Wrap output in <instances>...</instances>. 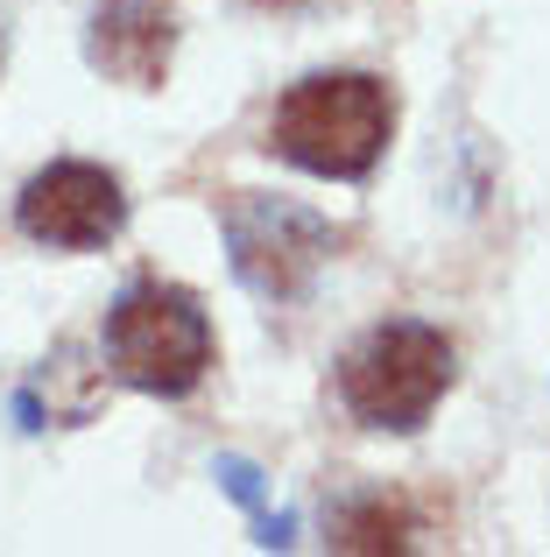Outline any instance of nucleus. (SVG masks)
<instances>
[{
	"instance_id": "9",
	"label": "nucleus",
	"mask_w": 550,
	"mask_h": 557,
	"mask_svg": "<svg viewBox=\"0 0 550 557\" xmlns=\"http://www.w3.org/2000/svg\"><path fill=\"white\" fill-rule=\"evenodd\" d=\"M254 8H303V0H254Z\"/></svg>"
},
{
	"instance_id": "4",
	"label": "nucleus",
	"mask_w": 550,
	"mask_h": 557,
	"mask_svg": "<svg viewBox=\"0 0 550 557\" xmlns=\"http://www.w3.org/2000/svg\"><path fill=\"white\" fill-rule=\"evenodd\" d=\"M226 226V255H234V275L268 304H289L311 289V275L325 269L332 255V226L311 212V205L289 198H262V190H234L220 212Z\"/></svg>"
},
{
	"instance_id": "3",
	"label": "nucleus",
	"mask_w": 550,
	"mask_h": 557,
	"mask_svg": "<svg viewBox=\"0 0 550 557\" xmlns=\"http://www.w3.org/2000/svg\"><path fill=\"white\" fill-rule=\"evenodd\" d=\"M445 388H452V339L416 318L374 325L339 368V403L367 431H424Z\"/></svg>"
},
{
	"instance_id": "6",
	"label": "nucleus",
	"mask_w": 550,
	"mask_h": 557,
	"mask_svg": "<svg viewBox=\"0 0 550 557\" xmlns=\"http://www.w3.org/2000/svg\"><path fill=\"white\" fill-rule=\"evenodd\" d=\"M170 50H177V14H170V0H92L85 57H92V71H107L113 85L155 92V85L170 78Z\"/></svg>"
},
{
	"instance_id": "7",
	"label": "nucleus",
	"mask_w": 550,
	"mask_h": 557,
	"mask_svg": "<svg viewBox=\"0 0 550 557\" xmlns=\"http://www.w3.org/2000/svg\"><path fill=\"white\" fill-rule=\"evenodd\" d=\"M416 536V516L396 502H382V494H367V502H346L339 522H332V544L339 550H402Z\"/></svg>"
},
{
	"instance_id": "1",
	"label": "nucleus",
	"mask_w": 550,
	"mask_h": 557,
	"mask_svg": "<svg viewBox=\"0 0 550 557\" xmlns=\"http://www.w3.org/2000/svg\"><path fill=\"white\" fill-rule=\"evenodd\" d=\"M388 135H396V99L367 71H311L268 113V149L332 184L367 177L388 156Z\"/></svg>"
},
{
	"instance_id": "2",
	"label": "nucleus",
	"mask_w": 550,
	"mask_h": 557,
	"mask_svg": "<svg viewBox=\"0 0 550 557\" xmlns=\"http://www.w3.org/2000/svg\"><path fill=\"white\" fill-rule=\"evenodd\" d=\"M212 318L177 283H135L107 311V368L141 395H191L212 374Z\"/></svg>"
},
{
	"instance_id": "8",
	"label": "nucleus",
	"mask_w": 550,
	"mask_h": 557,
	"mask_svg": "<svg viewBox=\"0 0 550 557\" xmlns=\"http://www.w3.org/2000/svg\"><path fill=\"white\" fill-rule=\"evenodd\" d=\"M212 480H220V487L234 494L240 508H254V516H262L268 487H262V466H254V459H220V466H212Z\"/></svg>"
},
{
	"instance_id": "5",
	"label": "nucleus",
	"mask_w": 550,
	"mask_h": 557,
	"mask_svg": "<svg viewBox=\"0 0 550 557\" xmlns=\"http://www.w3.org/2000/svg\"><path fill=\"white\" fill-rule=\"evenodd\" d=\"M14 226L36 247H57V255H92V247H107L113 233L127 226V198H121V184H113V170L71 156V163H50L22 184Z\"/></svg>"
},
{
	"instance_id": "10",
	"label": "nucleus",
	"mask_w": 550,
	"mask_h": 557,
	"mask_svg": "<svg viewBox=\"0 0 550 557\" xmlns=\"http://www.w3.org/2000/svg\"><path fill=\"white\" fill-rule=\"evenodd\" d=\"M0 64H8V22H0Z\"/></svg>"
}]
</instances>
